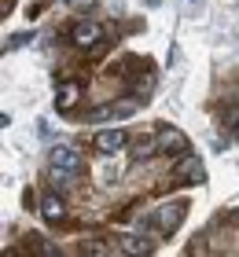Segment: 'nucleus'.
<instances>
[{
	"label": "nucleus",
	"mask_w": 239,
	"mask_h": 257,
	"mask_svg": "<svg viewBox=\"0 0 239 257\" xmlns=\"http://www.w3.org/2000/svg\"><path fill=\"white\" fill-rule=\"evenodd\" d=\"M158 144H162V155H188L191 151V140L173 125H158Z\"/></svg>",
	"instance_id": "5"
},
{
	"label": "nucleus",
	"mask_w": 239,
	"mask_h": 257,
	"mask_svg": "<svg viewBox=\"0 0 239 257\" xmlns=\"http://www.w3.org/2000/svg\"><path fill=\"white\" fill-rule=\"evenodd\" d=\"M173 173H177V180H184V184H202L206 180V169H202V162L195 155H181Z\"/></svg>",
	"instance_id": "8"
},
{
	"label": "nucleus",
	"mask_w": 239,
	"mask_h": 257,
	"mask_svg": "<svg viewBox=\"0 0 239 257\" xmlns=\"http://www.w3.org/2000/svg\"><path fill=\"white\" fill-rule=\"evenodd\" d=\"M81 250H85V253H111V250H118V246H107L103 239H89Z\"/></svg>",
	"instance_id": "12"
},
{
	"label": "nucleus",
	"mask_w": 239,
	"mask_h": 257,
	"mask_svg": "<svg viewBox=\"0 0 239 257\" xmlns=\"http://www.w3.org/2000/svg\"><path fill=\"white\" fill-rule=\"evenodd\" d=\"M228 125L235 128V136H239V110H228Z\"/></svg>",
	"instance_id": "15"
},
{
	"label": "nucleus",
	"mask_w": 239,
	"mask_h": 257,
	"mask_svg": "<svg viewBox=\"0 0 239 257\" xmlns=\"http://www.w3.org/2000/svg\"><path fill=\"white\" fill-rule=\"evenodd\" d=\"M48 166H63V169H81L85 166V158H81V151L74 144H52V151H48Z\"/></svg>",
	"instance_id": "4"
},
{
	"label": "nucleus",
	"mask_w": 239,
	"mask_h": 257,
	"mask_svg": "<svg viewBox=\"0 0 239 257\" xmlns=\"http://www.w3.org/2000/svg\"><path fill=\"white\" fill-rule=\"evenodd\" d=\"M48 188H55V191H70L74 188V169H63V166H48Z\"/></svg>",
	"instance_id": "11"
},
{
	"label": "nucleus",
	"mask_w": 239,
	"mask_h": 257,
	"mask_svg": "<svg viewBox=\"0 0 239 257\" xmlns=\"http://www.w3.org/2000/svg\"><path fill=\"white\" fill-rule=\"evenodd\" d=\"M26 41H30L26 33H22V37H11V41H4V52H15V48H22Z\"/></svg>",
	"instance_id": "14"
},
{
	"label": "nucleus",
	"mask_w": 239,
	"mask_h": 257,
	"mask_svg": "<svg viewBox=\"0 0 239 257\" xmlns=\"http://www.w3.org/2000/svg\"><path fill=\"white\" fill-rule=\"evenodd\" d=\"M118 250H122V253H154L158 242H154L151 235H143V231H129V235H122Z\"/></svg>",
	"instance_id": "9"
},
{
	"label": "nucleus",
	"mask_w": 239,
	"mask_h": 257,
	"mask_svg": "<svg viewBox=\"0 0 239 257\" xmlns=\"http://www.w3.org/2000/svg\"><path fill=\"white\" fill-rule=\"evenodd\" d=\"M81 103V85H74V81H70V85H63L55 92V110L59 114H66V110H74Z\"/></svg>",
	"instance_id": "10"
},
{
	"label": "nucleus",
	"mask_w": 239,
	"mask_h": 257,
	"mask_svg": "<svg viewBox=\"0 0 239 257\" xmlns=\"http://www.w3.org/2000/svg\"><path fill=\"white\" fill-rule=\"evenodd\" d=\"M100 41H103V26L96 19H81V22L70 26V44H74L77 52H92Z\"/></svg>",
	"instance_id": "3"
},
{
	"label": "nucleus",
	"mask_w": 239,
	"mask_h": 257,
	"mask_svg": "<svg viewBox=\"0 0 239 257\" xmlns=\"http://www.w3.org/2000/svg\"><path fill=\"white\" fill-rule=\"evenodd\" d=\"M125 144H129L125 128H100V133L92 136V147L100 151V155H118Z\"/></svg>",
	"instance_id": "6"
},
{
	"label": "nucleus",
	"mask_w": 239,
	"mask_h": 257,
	"mask_svg": "<svg viewBox=\"0 0 239 257\" xmlns=\"http://www.w3.org/2000/svg\"><path fill=\"white\" fill-rule=\"evenodd\" d=\"M188 209H191V202L188 198H170V202H162L154 213H147V217H140L136 224H133V231H143V235H170V231H177L181 228V220L188 217Z\"/></svg>",
	"instance_id": "1"
},
{
	"label": "nucleus",
	"mask_w": 239,
	"mask_h": 257,
	"mask_svg": "<svg viewBox=\"0 0 239 257\" xmlns=\"http://www.w3.org/2000/svg\"><path fill=\"white\" fill-rule=\"evenodd\" d=\"M162 151V144H158V133H140V136H133L129 140V155H133L136 162H147L151 155H158Z\"/></svg>",
	"instance_id": "7"
},
{
	"label": "nucleus",
	"mask_w": 239,
	"mask_h": 257,
	"mask_svg": "<svg viewBox=\"0 0 239 257\" xmlns=\"http://www.w3.org/2000/svg\"><path fill=\"white\" fill-rule=\"evenodd\" d=\"M66 4H70V11H77V15H89L100 0H66Z\"/></svg>",
	"instance_id": "13"
},
{
	"label": "nucleus",
	"mask_w": 239,
	"mask_h": 257,
	"mask_svg": "<svg viewBox=\"0 0 239 257\" xmlns=\"http://www.w3.org/2000/svg\"><path fill=\"white\" fill-rule=\"evenodd\" d=\"M37 213L44 224H63V220L70 217V202L63 198V191H55V188H48L41 195V202H37Z\"/></svg>",
	"instance_id": "2"
}]
</instances>
